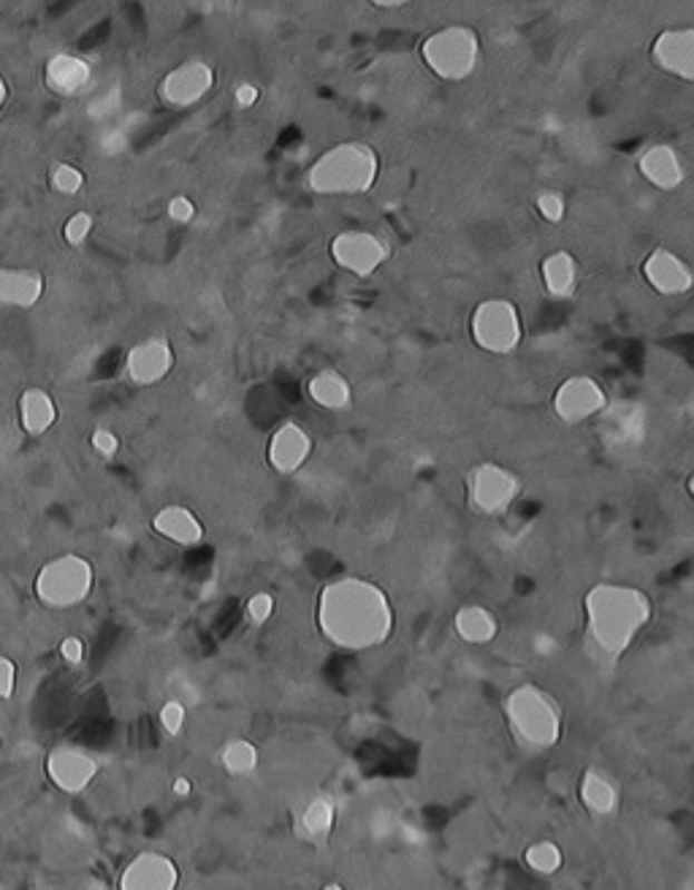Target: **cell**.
<instances>
[{"instance_id": "277c9868", "label": "cell", "mask_w": 694, "mask_h": 890, "mask_svg": "<svg viewBox=\"0 0 694 890\" xmlns=\"http://www.w3.org/2000/svg\"><path fill=\"white\" fill-rule=\"evenodd\" d=\"M505 722L518 750L529 755L551 752L565 733V708L540 684H518L502 703Z\"/></svg>"}, {"instance_id": "ffe728a7", "label": "cell", "mask_w": 694, "mask_h": 890, "mask_svg": "<svg viewBox=\"0 0 694 890\" xmlns=\"http://www.w3.org/2000/svg\"><path fill=\"white\" fill-rule=\"evenodd\" d=\"M149 527H153L155 535L179 546V549H196L206 538L202 516L187 506H164L153 516Z\"/></svg>"}, {"instance_id": "ba28073f", "label": "cell", "mask_w": 694, "mask_h": 890, "mask_svg": "<svg viewBox=\"0 0 694 890\" xmlns=\"http://www.w3.org/2000/svg\"><path fill=\"white\" fill-rule=\"evenodd\" d=\"M521 478L510 467L499 462L475 464L467 476V500L470 508L480 516H505L521 497Z\"/></svg>"}, {"instance_id": "d590c367", "label": "cell", "mask_w": 694, "mask_h": 890, "mask_svg": "<svg viewBox=\"0 0 694 890\" xmlns=\"http://www.w3.org/2000/svg\"><path fill=\"white\" fill-rule=\"evenodd\" d=\"M166 215L172 217L174 223H190L193 217H196V204L190 202V198L187 196H174L172 202L166 204Z\"/></svg>"}, {"instance_id": "52a82bcc", "label": "cell", "mask_w": 694, "mask_h": 890, "mask_svg": "<svg viewBox=\"0 0 694 890\" xmlns=\"http://www.w3.org/2000/svg\"><path fill=\"white\" fill-rule=\"evenodd\" d=\"M470 338L483 353L510 356L524 342L521 313L505 296L483 299L470 315Z\"/></svg>"}, {"instance_id": "d6a6232c", "label": "cell", "mask_w": 694, "mask_h": 890, "mask_svg": "<svg viewBox=\"0 0 694 890\" xmlns=\"http://www.w3.org/2000/svg\"><path fill=\"white\" fill-rule=\"evenodd\" d=\"M158 720H160V727L168 733L172 739H177L179 733L185 731V722H187V706L179 698H168L164 706H160L158 712Z\"/></svg>"}, {"instance_id": "60d3db41", "label": "cell", "mask_w": 694, "mask_h": 890, "mask_svg": "<svg viewBox=\"0 0 694 890\" xmlns=\"http://www.w3.org/2000/svg\"><path fill=\"white\" fill-rule=\"evenodd\" d=\"M408 6V0H372V9H380V11H393V9H404Z\"/></svg>"}, {"instance_id": "30bf717a", "label": "cell", "mask_w": 694, "mask_h": 890, "mask_svg": "<svg viewBox=\"0 0 694 890\" xmlns=\"http://www.w3.org/2000/svg\"><path fill=\"white\" fill-rule=\"evenodd\" d=\"M554 415L567 427L586 424L608 410V391L592 375L565 378L554 391Z\"/></svg>"}, {"instance_id": "8992f818", "label": "cell", "mask_w": 694, "mask_h": 890, "mask_svg": "<svg viewBox=\"0 0 694 890\" xmlns=\"http://www.w3.org/2000/svg\"><path fill=\"white\" fill-rule=\"evenodd\" d=\"M92 587H96V568L82 554H60L49 559L33 581L39 603L52 612L82 606L92 595Z\"/></svg>"}, {"instance_id": "6da1fadb", "label": "cell", "mask_w": 694, "mask_h": 890, "mask_svg": "<svg viewBox=\"0 0 694 890\" xmlns=\"http://www.w3.org/2000/svg\"><path fill=\"white\" fill-rule=\"evenodd\" d=\"M317 630L342 652H372L389 644L397 612L389 593L364 576H340L317 595Z\"/></svg>"}, {"instance_id": "5b68a950", "label": "cell", "mask_w": 694, "mask_h": 890, "mask_svg": "<svg viewBox=\"0 0 694 890\" xmlns=\"http://www.w3.org/2000/svg\"><path fill=\"white\" fill-rule=\"evenodd\" d=\"M423 66L442 82H467L483 60L480 33L470 25H446L421 41Z\"/></svg>"}, {"instance_id": "5bb4252c", "label": "cell", "mask_w": 694, "mask_h": 890, "mask_svg": "<svg viewBox=\"0 0 694 890\" xmlns=\"http://www.w3.org/2000/svg\"><path fill=\"white\" fill-rule=\"evenodd\" d=\"M643 280L652 285L659 296H686L694 285V272L690 261L681 258L671 247H654L643 258Z\"/></svg>"}, {"instance_id": "b9f144b4", "label": "cell", "mask_w": 694, "mask_h": 890, "mask_svg": "<svg viewBox=\"0 0 694 890\" xmlns=\"http://www.w3.org/2000/svg\"><path fill=\"white\" fill-rule=\"evenodd\" d=\"M6 104H9V85H6L3 74H0V111L6 109Z\"/></svg>"}, {"instance_id": "4fadbf2b", "label": "cell", "mask_w": 694, "mask_h": 890, "mask_svg": "<svg viewBox=\"0 0 694 890\" xmlns=\"http://www.w3.org/2000/svg\"><path fill=\"white\" fill-rule=\"evenodd\" d=\"M312 451H315V440L310 429L299 421H283L268 438L266 462L277 476H296L310 462Z\"/></svg>"}, {"instance_id": "d4e9b609", "label": "cell", "mask_w": 694, "mask_h": 890, "mask_svg": "<svg viewBox=\"0 0 694 890\" xmlns=\"http://www.w3.org/2000/svg\"><path fill=\"white\" fill-rule=\"evenodd\" d=\"M336 825V804L326 793L312 795L296 814V833L306 844H323L334 833Z\"/></svg>"}, {"instance_id": "d6986e66", "label": "cell", "mask_w": 694, "mask_h": 890, "mask_svg": "<svg viewBox=\"0 0 694 890\" xmlns=\"http://www.w3.org/2000/svg\"><path fill=\"white\" fill-rule=\"evenodd\" d=\"M43 82L60 98H77L90 90L92 63L82 55L58 52L43 66Z\"/></svg>"}, {"instance_id": "cb8c5ba5", "label": "cell", "mask_w": 694, "mask_h": 890, "mask_svg": "<svg viewBox=\"0 0 694 890\" xmlns=\"http://www.w3.org/2000/svg\"><path fill=\"white\" fill-rule=\"evenodd\" d=\"M304 391L312 404H317L321 410H329V413H342V410H350V404H353V385H350V381L340 370H331V366L310 375Z\"/></svg>"}, {"instance_id": "7a4b0ae2", "label": "cell", "mask_w": 694, "mask_h": 890, "mask_svg": "<svg viewBox=\"0 0 694 890\" xmlns=\"http://www.w3.org/2000/svg\"><path fill=\"white\" fill-rule=\"evenodd\" d=\"M654 603L641 587L603 581L584 597V636L592 657L610 668L652 625Z\"/></svg>"}, {"instance_id": "2e32d148", "label": "cell", "mask_w": 694, "mask_h": 890, "mask_svg": "<svg viewBox=\"0 0 694 890\" xmlns=\"http://www.w3.org/2000/svg\"><path fill=\"white\" fill-rule=\"evenodd\" d=\"M47 774L58 790L68 795H79L96 782L98 761L79 746H58L47 757Z\"/></svg>"}, {"instance_id": "9a60e30c", "label": "cell", "mask_w": 694, "mask_h": 890, "mask_svg": "<svg viewBox=\"0 0 694 890\" xmlns=\"http://www.w3.org/2000/svg\"><path fill=\"white\" fill-rule=\"evenodd\" d=\"M120 890H177L179 888V867L174 863V858H168L166 852H139L136 858H130L128 867L123 869L120 880H117Z\"/></svg>"}, {"instance_id": "44dd1931", "label": "cell", "mask_w": 694, "mask_h": 890, "mask_svg": "<svg viewBox=\"0 0 694 890\" xmlns=\"http://www.w3.org/2000/svg\"><path fill=\"white\" fill-rule=\"evenodd\" d=\"M47 280L39 270L28 266H0V307L33 310L43 299Z\"/></svg>"}, {"instance_id": "8d00e7d4", "label": "cell", "mask_w": 694, "mask_h": 890, "mask_svg": "<svg viewBox=\"0 0 694 890\" xmlns=\"http://www.w3.org/2000/svg\"><path fill=\"white\" fill-rule=\"evenodd\" d=\"M261 101V87L255 82H236L234 104L236 109H253Z\"/></svg>"}, {"instance_id": "603a6c76", "label": "cell", "mask_w": 694, "mask_h": 890, "mask_svg": "<svg viewBox=\"0 0 694 890\" xmlns=\"http://www.w3.org/2000/svg\"><path fill=\"white\" fill-rule=\"evenodd\" d=\"M540 280L546 294L556 299V302H567L575 296L580 280L578 258L570 251H554L543 258L540 264Z\"/></svg>"}, {"instance_id": "83f0119b", "label": "cell", "mask_w": 694, "mask_h": 890, "mask_svg": "<svg viewBox=\"0 0 694 890\" xmlns=\"http://www.w3.org/2000/svg\"><path fill=\"white\" fill-rule=\"evenodd\" d=\"M217 757H221V765H223L225 774L236 776V780L255 774V771H258V763H261L258 746L250 742V739H240V736L223 742Z\"/></svg>"}, {"instance_id": "4dcf8cb0", "label": "cell", "mask_w": 694, "mask_h": 890, "mask_svg": "<svg viewBox=\"0 0 694 890\" xmlns=\"http://www.w3.org/2000/svg\"><path fill=\"white\" fill-rule=\"evenodd\" d=\"M535 207H537V213H540L543 221L551 223V226H559L567 215V198L561 190L543 188V190H537Z\"/></svg>"}, {"instance_id": "e575fe53", "label": "cell", "mask_w": 694, "mask_h": 890, "mask_svg": "<svg viewBox=\"0 0 694 890\" xmlns=\"http://www.w3.org/2000/svg\"><path fill=\"white\" fill-rule=\"evenodd\" d=\"M90 446L92 451L101 453L104 459H111L117 457V451H120V438H117V432H111V429L98 427L96 432L90 434Z\"/></svg>"}, {"instance_id": "f546056e", "label": "cell", "mask_w": 694, "mask_h": 890, "mask_svg": "<svg viewBox=\"0 0 694 890\" xmlns=\"http://www.w3.org/2000/svg\"><path fill=\"white\" fill-rule=\"evenodd\" d=\"M49 188L60 193V196H77V193L85 190V172L79 166L60 160V164L49 169Z\"/></svg>"}, {"instance_id": "74e56055", "label": "cell", "mask_w": 694, "mask_h": 890, "mask_svg": "<svg viewBox=\"0 0 694 890\" xmlns=\"http://www.w3.org/2000/svg\"><path fill=\"white\" fill-rule=\"evenodd\" d=\"M60 657L66 659V663L71 665H79L85 659V640L79 636H68L62 638L60 644Z\"/></svg>"}, {"instance_id": "1f68e13d", "label": "cell", "mask_w": 694, "mask_h": 890, "mask_svg": "<svg viewBox=\"0 0 694 890\" xmlns=\"http://www.w3.org/2000/svg\"><path fill=\"white\" fill-rule=\"evenodd\" d=\"M92 228H96V217L87 209H77L62 226V239H66L68 247H82L87 239H90Z\"/></svg>"}, {"instance_id": "7402d4cb", "label": "cell", "mask_w": 694, "mask_h": 890, "mask_svg": "<svg viewBox=\"0 0 694 890\" xmlns=\"http://www.w3.org/2000/svg\"><path fill=\"white\" fill-rule=\"evenodd\" d=\"M578 799L592 818L608 820L618 812V804H622V790H618L616 780H613L608 771L586 769L584 776H580V784H578Z\"/></svg>"}, {"instance_id": "ab89813d", "label": "cell", "mask_w": 694, "mask_h": 890, "mask_svg": "<svg viewBox=\"0 0 694 890\" xmlns=\"http://www.w3.org/2000/svg\"><path fill=\"white\" fill-rule=\"evenodd\" d=\"M172 793L179 795V799H187V795L193 793V782L187 780V776H177V780L172 782Z\"/></svg>"}, {"instance_id": "ac0fdd59", "label": "cell", "mask_w": 694, "mask_h": 890, "mask_svg": "<svg viewBox=\"0 0 694 890\" xmlns=\"http://www.w3.org/2000/svg\"><path fill=\"white\" fill-rule=\"evenodd\" d=\"M637 172H641V177L652 188L662 193L678 190L686 183V177H690L684 155L673 145H667V141H656V145H648L643 149L637 155Z\"/></svg>"}, {"instance_id": "836d02e7", "label": "cell", "mask_w": 694, "mask_h": 890, "mask_svg": "<svg viewBox=\"0 0 694 890\" xmlns=\"http://www.w3.org/2000/svg\"><path fill=\"white\" fill-rule=\"evenodd\" d=\"M274 608H277V600H274L272 593H255V595H250L245 614L253 625H266V622L272 619Z\"/></svg>"}, {"instance_id": "7bdbcfd3", "label": "cell", "mask_w": 694, "mask_h": 890, "mask_svg": "<svg viewBox=\"0 0 694 890\" xmlns=\"http://www.w3.org/2000/svg\"><path fill=\"white\" fill-rule=\"evenodd\" d=\"M321 890H345V888H342L340 882H329V886H323Z\"/></svg>"}, {"instance_id": "f1b7e54d", "label": "cell", "mask_w": 694, "mask_h": 890, "mask_svg": "<svg viewBox=\"0 0 694 890\" xmlns=\"http://www.w3.org/2000/svg\"><path fill=\"white\" fill-rule=\"evenodd\" d=\"M524 863L527 869L535 871V874L551 877L565 867V852L551 839H540V842H531L527 850H524Z\"/></svg>"}, {"instance_id": "e0dca14e", "label": "cell", "mask_w": 694, "mask_h": 890, "mask_svg": "<svg viewBox=\"0 0 694 890\" xmlns=\"http://www.w3.org/2000/svg\"><path fill=\"white\" fill-rule=\"evenodd\" d=\"M652 60L667 77L694 82V28H665L652 43Z\"/></svg>"}, {"instance_id": "8fae6325", "label": "cell", "mask_w": 694, "mask_h": 890, "mask_svg": "<svg viewBox=\"0 0 694 890\" xmlns=\"http://www.w3.org/2000/svg\"><path fill=\"white\" fill-rule=\"evenodd\" d=\"M215 68L202 58L183 60L160 79L158 98L168 109H193L204 101L215 87Z\"/></svg>"}, {"instance_id": "484cf974", "label": "cell", "mask_w": 694, "mask_h": 890, "mask_svg": "<svg viewBox=\"0 0 694 890\" xmlns=\"http://www.w3.org/2000/svg\"><path fill=\"white\" fill-rule=\"evenodd\" d=\"M453 633L465 644L486 646L499 636V619L491 608L480 606V603H467L453 616Z\"/></svg>"}, {"instance_id": "7c38bea8", "label": "cell", "mask_w": 694, "mask_h": 890, "mask_svg": "<svg viewBox=\"0 0 694 890\" xmlns=\"http://www.w3.org/2000/svg\"><path fill=\"white\" fill-rule=\"evenodd\" d=\"M174 364H177V356H174L172 342L160 334H153V338H144L125 353V364L123 372L130 383L139 385V389H149V385L164 383L168 375H172Z\"/></svg>"}, {"instance_id": "9c48e42d", "label": "cell", "mask_w": 694, "mask_h": 890, "mask_svg": "<svg viewBox=\"0 0 694 890\" xmlns=\"http://www.w3.org/2000/svg\"><path fill=\"white\" fill-rule=\"evenodd\" d=\"M329 253L340 270L359 280L372 277L391 258L389 242L380 234L369 232V228H345V232H340L331 239Z\"/></svg>"}, {"instance_id": "4316f807", "label": "cell", "mask_w": 694, "mask_h": 890, "mask_svg": "<svg viewBox=\"0 0 694 890\" xmlns=\"http://www.w3.org/2000/svg\"><path fill=\"white\" fill-rule=\"evenodd\" d=\"M20 424L28 434L41 438L58 424V404L43 389H25L20 397Z\"/></svg>"}, {"instance_id": "f35d334b", "label": "cell", "mask_w": 694, "mask_h": 890, "mask_svg": "<svg viewBox=\"0 0 694 890\" xmlns=\"http://www.w3.org/2000/svg\"><path fill=\"white\" fill-rule=\"evenodd\" d=\"M17 684V665L9 657H0V698H9Z\"/></svg>"}, {"instance_id": "3957f363", "label": "cell", "mask_w": 694, "mask_h": 890, "mask_svg": "<svg viewBox=\"0 0 694 890\" xmlns=\"http://www.w3.org/2000/svg\"><path fill=\"white\" fill-rule=\"evenodd\" d=\"M380 155L366 141H340L317 155L304 174L306 190L326 198L364 196L378 185Z\"/></svg>"}]
</instances>
